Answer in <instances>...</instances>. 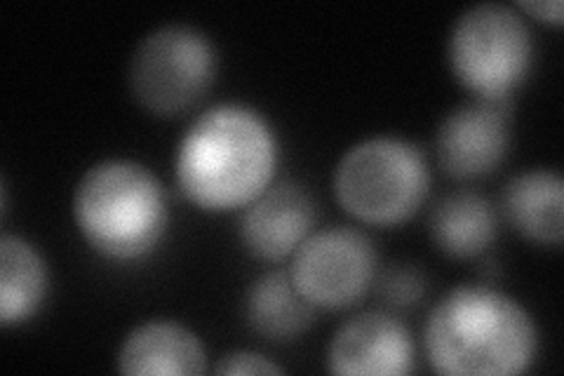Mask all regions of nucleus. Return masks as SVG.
Listing matches in <instances>:
<instances>
[{
    "label": "nucleus",
    "instance_id": "nucleus-1",
    "mask_svg": "<svg viewBox=\"0 0 564 376\" xmlns=\"http://www.w3.org/2000/svg\"><path fill=\"white\" fill-rule=\"evenodd\" d=\"M280 144L273 125L242 101L209 106L180 139L174 179L184 198L209 214L240 212L275 184Z\"/></svg>",
    "mask_w": 564,
    "mask_h": 376
},
{
    "label": "nucleus",
    "instance_id": "nucleus-2",
    "mask_svg": "<svg viewBox=\"0 0 564 376\" xmlns=\"http://www.w3.org/2000/svg\"><path fill=\"white\" fill-rule=\"evenodd\" d=\"M423 348L449 376H516L534 365L539 327L522 303L489 284H462L435 303Z\"/></svg>",
    "mask_w": 564,
    "mask_h": 376
},
{
    "label": "nucleus",
    "instance_id": "nucleus-3",
    "mask_svg": "<svg viewBox=\"0 0 564 376\" xmlns=\"http://www.w3.org/2000/svg\"><path fill=\"white\" fill-rule=\"evenodd\" d=\"M74 219L83 240L101 259L144 261L167 236V191L155 172L137 160H101L80 176Z\"/></svg>",
    "mask_w": 564,
    "mask_h": 376
},
{
    "label": "nucleus",
    "instance_id": "nucleus-4",
    "mask_svg": "<svg viewBox=\"0 0 564 376\" xmlns=\"http://www.w3.org/2000/svg\"><path fill=\"white\" fill-rule=\"evenodd\" d=\"M334 198L346 214L369 226L410 222L431 191L423 151L402 137L381 135L350 147L334 168Z\"/></svg>",
    "mask_w": 564,
    "mask_h": 376
},
{
    "label": "nucleus",
    "instance_id": "nucleus-5",
    "mask_svg": "<svg viewBox=\"0 0 564 376\" xmlns=\"http://www.w3.org/2000/svg\"><path fill=\"white\" fill-rule=\"evenodd\" d=\"M447 57L454 78L482 99H510L534 66V35L516 6L480 3L456 17Z\"/></svg>",
    "mask_w": 564,
    "mask_h": 376
},
{
    "label": "nucleus",
    "instance_id": "nucleus-6",
    "mask_svg": "<svg viewBox=\"0 0 564 376\" xmlns=\"http://www.w3.org/2000/svg\"><path fill=\"white\" fill-rule=\"evenodd\" d=\"M219 57L207 33L188 24H165L134 47L128 85L141 109L172 118L193 109L217 78Z\"/></svg>",
    "mask_w": 564,
    "mask_h": 376
},
{
    "label": "nucleus",
    "instance_id": "nucleus-7",
    "mask_svg": "<svg viewBox=\"0 0 564 376\" xmlns=\"http://www.w3.org/2000/svg\"><path fill=\"white\" fill-rule=\"evenodd\" d=\"M290 259L294 288L315 311L356 307L377 280L375 243L350 226L313 230Z\"/></svg>",
    "mask_w": 564,
    "mask_h": 376
},
{
    "label": "nucleus",
    "instance_id": "nucleus-8",
    "mask_svg": "<svg viewBox=\"0 0 564 376\" xmlns=\"http://www.w3.org/2000/svg\"><path fill=\"white\" fill-rule=\"evenodd\" d=\"M510 99L475 97L456 106L435 135L437 165L456 182H473L497 170L510 147Z\"/></svg>",
    "mask_w": 564,
    "mask_h": 376
},
{
    "label": "nucleus",
    "instance_id": "nucleus-9",
    "mask_svg": "<svg viewBox=\"0 0 564 376\" xmlns=\"http://www.w3.org/2000/svg\"><path fill=\"white\" fill-rule=\"evenodd\" d=\"M412 367V334L386 311L346 320L327 348V369L337 376H404Z\"/></svg>",
    "mask_w": 564,
    "mask_h": 376
},
{
    "label": "nucleus",
    "instance_id": "nucleus-10",
    "mask_svg": "<svg viewBox=\"0 0 564 376\" xmlns=\"http://www.w3.org/2000/svg\"><path fill=\"white\" fill-rule=\"evenodd\" d=\"M311 193L294 182H275L240 210L238 238L254 259H290L315 226Z\"/></svg>",
    "mask_w": 564,
    "mask_h": 376
},
{
    "label": "nucleus",
    "instance_id": "nucleus-11",
    "mask_svg": "<svg viewBox=\"0 0 564 376\" xmlns=\"http://www.w3.org/2000/svg\"><path fill=\"white\" fill-rule=\"evenodd\" d=\"M118 369L128 376H193L207 372V353L200 336L182 322L149 320L120 344Z\"/></svg>",
    "mask_w": 564,
    "mask_h": 376
},
{
    "label": "nucleus",
    "instance_id": "nucleus-12",
    "mask_svg": "<svg viewBox=\"0 0 564 376\" xmlns=\"http://www.w3.org/2000/svg\"><path fill=\"white\" fill-rule=\"evenodd\" d=\"M564 182L557 170H527L516 174L503 189L501 207L522 238L536 245L562 243Z\"/></svg>",
    "mask_w": 564,
    "mask_h": 376
},
{
    "label": "nucleus",
    "instance_id": "nucleus-13",
    "mask_svg": "<svg viewBox=\"0 0 564 376\" xmlns=\"http://www.w3.org/2000/svg\"><path fill=\"white\" fill-rule=\"evenodd\" d=\"M50 290L41 249L22 236L0 238V325L20 327L39 315Z\"/></svg>",
    "mask_w": 564,
    "mask_h": 376
},
{
    "label": "nucleus",
    "instance_id": "nucleus-14",
    "mask_svg": "<svg viewBox=\"0 0 564 376\" xmlns=\"http://www.w3.org/2000/svg\"><path fill=\"white\" fill-rule=\"evenodd\" d=\"M499 236V217L485 195L456 191L431 212V238L440 253L454 259L485 255Z\"/></svg>",
    "mask_w": 564,
    "mask_h": 376
},
{
    "label": "nucleus",
    "instance_id": "nucleus-15",
    "mask_svg": "<svg viewBox=\"0 0 564 376\" xmlns=\"http://www.w3.org/2000/svg\"><path fill=\"white\" fill-rule=\"evenodd\" d=\"M315 318V309L294 288L288 271L259 276L245 294V320L250 330L269 342H292Z\"/></svg>",
    "mask_w": 564,
    "mask_h": 376
},
{
    "label": "nucleus",
    "instance_id": "nucleus-16",
    "mask_svg": "<svg viewBox=\"0 0 564 376\" xmlns=\"http://www.w3.org/2000/svg\"><path fill=\"white\" fill-rule=\"evenodd\" d=\"M426 292V278L416 266H393L381 278V297L398 309L414 307Z\"/></svg>",
    "mask_w": 564,
    "mask_h": 376
},
{
    "label": "nucleus",
    "instance_id": "nucleus-17",
    "mask_svg": "<svg viewBox=\"0 0 564 376\" xmlns=\"http://www.w3.org/2000/svg\"><path fill=\"white\" fill-rule=\"evenodd\" d=\"M285 367L275 365L271 357L257 351H228L219 357V363L215 365V374L221 376H250V374H282Z\"/></svg>",
    "mask_w": 564,
    "mask_h": 376
},
{
    "label": "nucleus",
    "instance_id": "nucleus-18",
    "mask_svg": "<svg viewBox=\"0 0 564 376\" xmlns=\"http://www.w3.org/2000/svg\"><path fill=\"white\" fill-rule=\"evenodd\" d=\"M522 14H529L532 20H539L551 26H562V0H520L516 6Z\"/></svg>",
    "mask_w": 564,
    "mask_h": 376
}]
</instances>
